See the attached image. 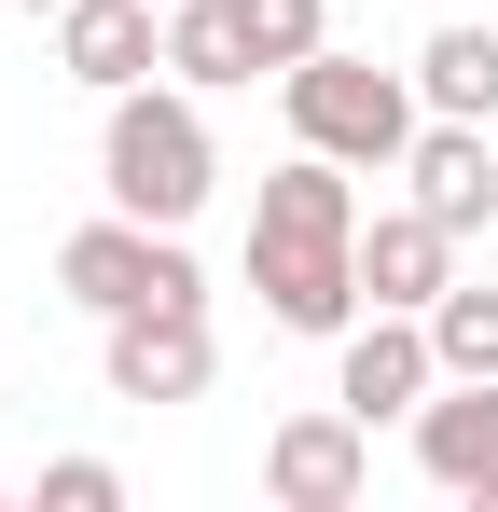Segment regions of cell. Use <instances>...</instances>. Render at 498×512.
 Returning <instances> with one entry per match:
<instances>
[{"label": "cell", "mask_w": 498, "mask_h": 512, "mask_svg": "<svg viewBox=\"0 0 498 512\" xmlns=\"http://www.w3.org/2000/svg\"><path fill=\"white\" fill-rule=\"evenodd\" d=\"M0 499H14V485H0Z\"/></svg>", "instance_id": "cell-18"}, {"label": "cell", "mask_w": 498, "mask_h": 512, "mask_svg": "<svg viewBox=\"0 0 498 512\" xmlns=\"http://www.w3.org/2000/svg\"><path fill=\"white\" fill-rule=\"evenodd\" d=\"M236 28H249V70H305L332 42V0H236Z\"/></svg>", "instance_id": "cell-15"}, {"label": "cell", "mask_w": 498, "mask_h": 512, "mask_svg": "<svg viewBox=\"0 0 498 512\" xmlns=\"http://www.w3.org/2000/svg\"><path fill=\"white\" fill-rule=\"evenodd\" d=\"M415 471H429L443 499L498 512V374H443V388L415 402Z\"/></svg>", "instance_id": "cell-8"}, {"label": "cell", "mask_w": 498, "mask_h": 512, "mask_svg": "<svg viewBox=\"0 0 498 512\" xmlns=\"http://www.w3.org/2000/svg\"><path fill=\"white\" fill-rule=\"evenodd\" d=\"M415 97L457 111V125H485V111H498V28H471V14L429 28V42H415Z\"/></svg>", "instance_id": "cell-13"}, {"label": "cell", "mask_w": 498, "mask_h": 512, "mask_svg": "<svg viewBox=\"0 0 498 512\" xmlns=\"http://www.w3.org/2000/svg\"><path fill=\"white\" fill-rule=\"evenodd\" d=\"M443 388V346H429V319H402V305H360L346 333H332V402L360 429H388V416H415Z\"/></svg>", "instance_id": "cell-6"}, {"label": "cell", "mask_w": 498, "mask_h": 512, "mask_svg": "<svg viewBox=\"0 0 498 512\" xmlns=\"http://www.w3.org/2000/svg\"><path fill=\"white\" fill-rule=\"evenodd\" d=\"M402 180H415V208H429L443 236H485V222H498V153H485V125H457V111L415 125Z\"/></svg>", "instance_id": "cell-11"}, {"label": "cell", "mask_w": 498, "mask_h": 512, "mask_svg": "<svg viewBox=\"0 0 498 512\" xmlns=\"http://www.w3.org/2000/svg\"><path fill=\"white\" fill-rule=\"evenodd\" d=\"M263 499H277V512H360V499H374V429L346 416V402L277 416V443H263Z\"/></svg>", "instance_id": "cell-7"}, {"label": "cell", "mask_w": 498, "mask_h": 512, "mask_svg": "<svg viewBox=\"0 0 498 512\" xmlns=\"http://www.w3.org/2000/svg\"><path fill=\"white\" fill-rule=\"evenodd\" d=\"M0 14H70V0H0Z\"/></svg>", "instance_id": "cell-17"}, {"label": "cell", "mask_w": 498, "mask_h": 512, "mask_svg": "<svg viewBox=\"0 0 498 512\" xmlns=\"http://www.w3.org/2000/svg\"><path fill=\"white\" fill-rule=\"evenodd\" d=\"M277 97H291V139L305 153H332V167H402L415 125H429V97H415V70H374V56H346V42H319L305 70H277Z\"/></svg>", "instance_id": "cell-3"}, {"label": "cell", "mask_w": 498, "mask_h": 512, "mask_svg": "<svg viewBox=\"0 0 498 512\" xmlns=\"http://www.w3.org/2000/svg\"><path fill=\"white\" fill-rule=\"evenodd\" d=\"M208 180H222V139H208V97L194 84H125L97 111V194L111 208H139V222H194L208 208Z\"/></svg>", "instance_id": "cell-2"}, {"label": "cell", "mask_w": 498, "mask_h": 512, "mask_svg": "<svg viewBox=\"0 0 498 512\" xmlns=\"http://www.w3.org/2000/svg\"><path fill=\"white\" fill-rule=\"evenodd\" d=\"M56 291L83 319H125V305H208V277L180 250V222H139V208H97L56 236Z\"/></svg>", "instance_id": "cell-4"}, {"label": "cell", "mask_w": 498, "mask_h": 512, "mask_svg": "<svg viewBox=\"0 0 498 512\" xmlns=\"http://www.w3.org/2000/svg\"><path fill=\"white\" fill-rule=\"evenodd\" d=\"M443 277H457V236L429 222V208H360V305H402V319H429L443 305Z\"/></svg>", "instance_id": "cell-10"}, {"label": "cell", "mask_w": 498, "mask_h": 512, "mask_svg": "<svg viewBox=\"0 0 498 512\" xmlns=\"http://www.w3.org/2000/svg\"><path fill=\"white\" fill-rule=\"evenodd\" d=\"M429 346H443V374H498V291H485V277H443Z\"/></svg>", "instance_id": "cell-14"}, {"label": "cell", "mask_w": 498, "mask_h": 512, "mask_svg": "<svg viewBox=\"0 0 498 512\" xmlns=\"http://www.w3.org/2000/svg\"><path fill=\"white\" fill-rule=\"evenodd\" d=\"M97 374H111V402H208V374H222V333H208V305H125V319H97Z\"/></svg>", "instance_id": "cell-5"}, {"label": "cell", "mask_w": 498, "mask_h": 512, "mask_svg": "<svg viewBox=\"0 0 498 512\" xmlns=\"http://www.w3.org/2000/svg\"><path fill=\"white\" fill-rule=\"evenodd\" d=\"M166 84H194V97L263 84V70H249V28H236V0H166Z\"/></svg>", "instance_id": "cell-12"}, {"label": "cell", "mask_w": 498, "mask_h": 512, "mask_svg": "<svg viewBox=\"0 0 498 512\" xmlns=\"http://www.w3.org/2000/svg\"><path fill=\"white\" fill-rule=\"evenodd\" d=\"M56 70L97 84V97L153 84L166 70V0H70V14H56Z\"/></svg>", "instance_id": "cell-9"}, {"label": "cell", "mask_w": 498, "mask_h": 512, "mask_svg": "<svg viewBox=\"0 0 498 512\" xmlns=\"http://www.w3.org/2000/svg\"><path fill=\"white\" fill-rule=\"evenodd\" d=\"M249 291L305 346H332L360 319V167H332V153L291 139V167L249 194Z\"/></svg>", "instance_id": "cell-1"}, {"label": "cell", "mask_w": 498, "mask_h": 512, "mask_svg": "<svg viewBox=\"0 0 498 512\" xmlns=\"http://www.w3.org/2000/svg\"><path fill=\"white\" fill-rule=\"evenodd\" d=\"M28 499H42V512H125V471H111V457H42Z\"/></svg>", "instance_id": "cell-16"}]
</instances>
